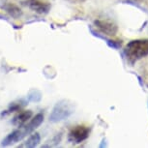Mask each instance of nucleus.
<instances>
[{"label": "nucleus", "mask_w": 148, "mask_h": 148, "mask_svg": "<svg viewBox=\"0 0 148 148\" xmlns=\"http://www.w3.org/2000/svg\"><path fill=\"white\" fill-rule=\"evenodd\" d=\"M44 121V114L37 113L35 116H32V118L29 120L26 124L18 127V129L13 131L9 135H7L1 141V146L8 147L11 145L21 141L23 138H25L27 136L32 134L38 127L41 126V124Z\"/></svg>", "instance_id": "obj_1"}, {"label": "nucleus", "mask_w": 148, "mask_h": 148, "mask_svg": "<svg viewBox=\"0 0 148 148\" xmlns=\"http://www.w3.org/2000/svg\"><path fill=\"white\" fill-rule=\"evenodd\" d=\"M124 55L131 65H134L138 60L148 56V39H135L124 47Z\"/></svg>", "instance_id": "obj_2"}, {"label": "nucleus", "mask_w": 148, "mask_h": 148, "mask_svg": "<svg viewBox=\"0 0 148 148\" xmlns=\"http://www.w3.org/2000/svg\"><path fill=\"white\" fill-rule=\"evenodd\" d=\"M74 112L73 104L67 100H61L55 104L52 108V111L49 115V121L57 123L67 119L71 114Z\"/></svg>", "instance_id": "obj_3"}, {"label": "nucleus", "mask_w": 148, "mask_h": 148, "mask_svg": "<svg viewBox=\"0 0 148 148\" xmlns=\"http://www.w3.org/2000/svg\"><path fill=\"white\" fill-rule=\"evenodd\" d=\"M90 134V128L85 125H77L72 128L68 134V140L71 143L79 144L88 138Z\"/></svg>", "instance_id": "obj_4"}, {"label": "nucleus", "mask_w": 148, "mask_h": 148, "mask_svg": "<svg viewBox=\"0 0 148 148\" xmlns=\"http://www.w3.org/2000/svg\"><path fill=\"white\" fill-rule=\"evenodd\" d=\"M94 25L102 34L110 36V37L115 36L118 32L117 24L110 19H96L94 21Z\"/></svg>", "instance_id": "obj_5"}, {"label": "nucleus", "mask_w": 148, "mask_h": 148, "mask_svg": "<svg viewBox=\"0 0 148 148\" xmlns=\"http://www.w3.org/2000/svg\"><path fill=\"white\" fill-rule=\"evenodd\" d=\"M25 3L30 10L40 15H46L51 8V4L49 0H26Z\"/></svg>", "instance_id": "obj_6"}, {"label": "nucleus", "mask_w": 148, "mask_h": 148, "mask_svg": "<svg viewBox=\"0 0 148 148\" xmlns=\"http://www.w3.org/2000/svg\"><path fill=\"white\" fill-rule=\"evenodd\" d=\"M0 9L5 11L14 18H18L22 16V11L18 5L8 0H0Z\"/></svg>", "instance_id": "obj_7"}, {"label": "nucleus", "mask_w": 148, "mask_h": 148, "mask_svg": "<svg viewBox=\"0 0 148 148\" xmlns=\"http://www.w3.org/2000/svg\"><path fill=\"white\" fill-rule=\"evenodd\" d=\"M33 112L31 110H19L16 112V115L13 117L12 124L16 127H21L22 125L26 124L30 119L32 118Z\"/></svg>", "instance_id": "obj_8"}, {"label": "nucleus", "mask_w": 148, "mask_h": 148, "mask_svg": "<svg viewBox=\"0 0 148 148\" xmlns=\"http://www.w3.org/2000/svg\"><path fill=\"white\" fill-rule=\"evenodd\" d=\"M26 105H27V102L25 101V100H18V101L11 103L7 110H4L3 112H2L1 116H7V115H9V114H11V113L18 112V111L21 110Z\"/></svg>", "instance_id": "obj_9"}, {"label": "nucleus", "mask_w": 148, "mask_h": 148, "mask_svg": "<svg viewBox=\"0 0 148 148\" xmlns=\"http://www.w3.org/2000/svg\"><path fill=\"white\" fill-rule=\"evenodd\" d=\"M41 141V136L39 133H32L30 134L28 138L26 139L24 142H22L21 144L18 145V147L21 148H34L40 143Z\"/></svg>", "instance_id": "obj_10"}, {"label": "nucleus", "mask_w": 148, "mask_h": 148, "mask_svg": "<svg viewBox=\"0 0 148 148\" xmlns=\"http://www.w3.org/2000/svg\"><path fill=\"white\" fill-rule=\"evenodd\" d=\"M60 139H61V135L59 136V138H58V135H56L53 138L51 139V140L47 141V143L44 144V145H43V147H52V146H56V145H57L58 143H59Z\"/></svg>", "instance_id": "obj_11"}]
</instances>
